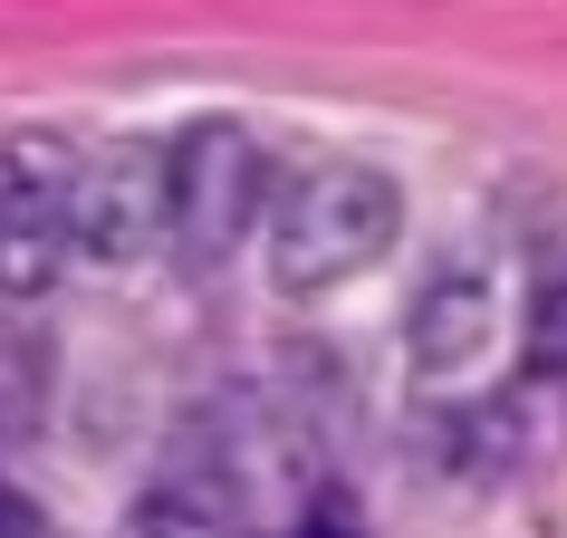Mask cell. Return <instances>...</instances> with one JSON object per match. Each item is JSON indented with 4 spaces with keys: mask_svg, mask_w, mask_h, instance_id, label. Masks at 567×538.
I'll list each match as a JSON object with an SVG mask.
<instances>
[{
    "mask_svg": "<svg viewBox=\"0 0 567 538\" xmlns=\"http://www.w3.org/2000/svg\"><path fill=\"white\" fill-rule=\"evenodd\" d=\"M404 231V183L385 164H365V154H328V164H308V174L279 183V203H269V289L279 299H328L347 279L394 250Z\"/></svg>",
    "mask_w": 567,
    "mask_h": 538,
    "instance_id": "obj_1",
    "label": "cell"
},
{
    "mask_svg": "<svg viewBox=\"0 0 567 538\" xmlns=\"http://www.w3.org/2000/svg\"><path fill=\"white\" fill-rule=\"evenodd\" d=\"M78 154L59 135H10L0 145V299H49L78 260Z\"/></svg>",
    "mask_w": 567,
    "mask_h": 538,
    "instance_id": "obj_2",
    "label": "cell"
},
{
    "mask_svg": "<svg viewBox=\"0 0 567 538\" xmlns=\"http://www.w3.org/2000/svg\"><path fill=\"white\" fill-rule=\"evenodd\" d=\"M164 164H174V250L193 269H221L250 240L260 193H269V164L250 145V125H193V135L164 145Z\"/></svg>",
    "mask_w": 567,
    "mask_h": 538,
    "instance_id": "obj_3",
    "label": "cell"
},
{
    "mask_svg": "<svg viewBox=\"0 0 567 538\" xmlns=\"http://www.w3.org/2000/svg\"><path fill=\"white\" fill-rule=\"evenodd\" d=\"M68 231H78V260H96V269H125V260H145L154 240H174V164H164V145L78 154Z\"/></svg>",
    "mask_w": 567,
    "mask_h": 538,
    "instance_id": "obj_4",
    "label": "cell"
},
{
    "mask_svg": "<svg viewBox=\"0 0 567 538\" xmlns=\"http://www.w3.org/2000/svg\"><path fill=\"white\" fill-rule=\"evenodd\" d=\"M501 308H509V299H501V269H491V250H462V260H443V269L414 289V308H404L414 375H433V385H462V375L491 356Z\"/></svg>",
    "mask_w": 567,
    "mask_h": 538,
    "instance_id": "obj_5",
    "label": "cell"
},
{
    "mask_svg": "<svg viewBox=\"0 0 567 538\" xmlns=\"http://www.w3.org/2000/svg\"><path fill=\"white\" fill-rule=\"evenodd\" d=\"M125 538H240V500L203 472H164L154 490H135Z\"/></svg>",
    "mask_w": 567,
    "mask_h": 538,
    "instance_id": "obj_6",
    "label": "cell"
},
{
    "mask_svg": "<svg viewBox=\"0 0 567 538\" xmlns=\"http://www.w3.org/2000/svg\"><path fill=\"white\" fill-rule=\"evenodd\" d=\"M39 414H49V346L20 308H0V452L30 443Z\"/></svg>",
    "mask_w": 567,
    "mask_h": 538,
    "instance_id": "obj_7",
    "label": "cell"
},
{
    "mask_svg": "<svg viewBox=\"0 0 567 538\" xmlns=\"http://www.w3.org/2000/svg\"><path fill=\"white\" fill-rule=\"evenodd\" d=\"M0 538H49V519H39L30 500H10V490H0Z\"/></svg>",
    "mask_w": 567,
    "mask_h": 538,
    "instance_id": "obj_8",
    "label": "cell"
},
{
    "mask_svg": "<svg viewBox=\"0 0 567 538\" xmlns=\"http://www.w3.org/2000/svg\"><path fill=\"white\" fill-rule=\"evenodd\" d=\"M299 538H357V529H347V519H337V509H328V519H308Z\"/></svg>",
    "mask_w": 567,
    "mask_h": 538,
    "instance_id": "obj_9",
    "label": "cell"
}]
</instances>
